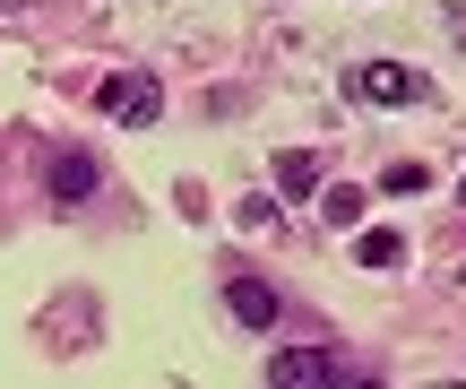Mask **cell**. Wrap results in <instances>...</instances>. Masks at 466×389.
<instances>
[{
    "instance_id": "3957f363",
    "label": "cell",
    "mask_w": 466,
    "mask_h": 389,
    "mask_svg": "<svg viewBox=\"0 0 466 389\" xmlns=\"http://www.w3.org/2000/svg\"><path fill=\"white\" fill-rule=\"evenodd\" d=\"M225 312H233L242 329H277V321H285V294L268 286L259 269H233V277H225Z\"/></svg>"
},
{
    "instance_id": "9c48e42d",
    "label": "cell",
    "mask_w": 466,
    "mask_h": 389,
    "mask_svg": "<svg viewBox=\"0 0 466 389\" xmlns=\"http://www.w3.org/2000/svg\"><path fill=\"white\" fill-rule=\"evenodd\" d=\"M329 389H380V381H371V373H346V363H337V373H329Z\"/></svg>"
},
{
    "instance_id": "ba28073f",
    "label": "cell",
    "mask_w": 466,
    "mask_h": 389,
    "mask_svg": "<svg viewBox=\"0 0 466 389\" xmlns=\"http://www.w3.org/2000/svg\"><path fill=\"white\" fill-rule=\"evenodd\" d=\"M380 190H398V200H415V190H432V173H423V165H389V173H380Z\"/></svg>"
},
{
    "instance_id": "8992f818",
    "label": "cell",
    "mask_w": 466,
    "mask_h": 389,
    "mask_svg": "<svg viewBox=\"0 0 466 389\" xmlns=\"http://www.w3.org/2000/svg\"><path fill=\"white\" fill-rule=\"evenodd\" d=\"M277 190L285 200H311L319 190V156H277Z\"/></svg>"
},
{
    "instance_id": "30bf717a",
    "label": "cell",
    "mask_w": 466,
    "mask_h": 389,
    "mask_svg": "<svg viewBox=\"0 0 466 389\" xmlns=\"http://www.w3.org/2000/svg\"><path fill=\"white\" fill-rule=\"evenodd\" d=\"M458 200H466V182H458Z\"/></svg>"
},
{
    "instance_id": "7a4b0ae2",
    "label": "cell",
    "mask_w": 466,
    "mask_h": 389,
    "mask_svg": "<svg viewBox=\"0 0 466 389\" xmlns=\"http://www.w3.org/2000/svg\"><path fill=\"white\" fill-rule=\"evenodd\" d=\"M346 96L354 104H423V69H406V61H363L346 78Z\"/></svg>"
},
{
    "instance_id": "8fae6325",
    "label": "cell",
    "mask_w": 466,
    "mask_h": 389,
    "mask_svg": "<svg viewBox=\"0 0 466 389\" xmlns=\"http://www.w3.org/2000/svg\"><path fill=\"white\" fill-rule=\"evenodd\" d=\"M458 286H466V269H458Z\"/></svg>"
},
{
    "instance_id": "52a82bcc",
    "label": "cell",
    "mask_w": 466,
    "mask_h": 389,
    "mask_svg": "<svg viewBox=\"0 0 466 389\" xmlns=\"http://www.w3.org/2000/svg\"><path fill=\"white\" fill-rule=\"evenodd\" d=\"M354 260H363V269H398V260H406V234H389V225H371V234L354 242Z\"/></svg>"
},
{
    "instance_id": "6da1fadb",
    "label": "cell",
    "mask_w": 466,
    "mask_h": 389,
    "mask_svg": "<svg viewBox=\"0 0 466 389\" xmlns=\"http://www.w3.org/2000/svg\"><path fill=\"white\" fill-rule=\"evenodd\" d=\"M96 113H113L121 130H147V121L165 113V87H156L147 69H121V78H104V87H96Z\"/></svg>"
},
{
    "instance_id": "277c9868",
    "label": "cell",
    "mask_w": 466,
    "mask_h": 389,
    "mask_svg": "<svg viewBox=\"0 0 466 389\" xmlns=\"http://www.w3.org/2000/svg\"><path fill=\"white\" fill-rule=\"evenodd\" d=\"M329 373H337L329 346H277L268 355V389H329Z\"/></svg>"
},
{
    "instance_id": "5b68a950",
    "label": "cell",
    "mask_w": 466,
    "mask_h": 389,
    "mask_svg": "<svg viewBox=\"0 0 466 389\" xmlns=\"http://www.w3.org/2000/svg\"><path fill=\"white\" fill-rule=\"evenodd\" d=\"M104 190V165L96 156H52V208H86Z\"/></svg>"
}]
</instances>
